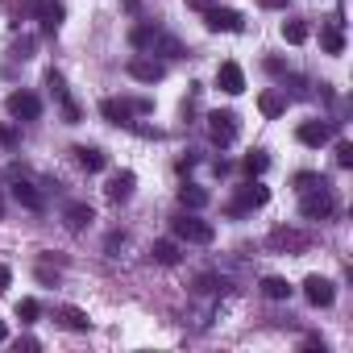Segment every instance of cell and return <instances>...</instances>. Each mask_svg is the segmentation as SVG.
Returning a JSON list of instances; mask_svg holds the SVG:
<instances>
[{"mask_svg": "<svg viewBox=\"0 0 353 353\" xmlns=\"http://www.w3.org/2000/svg\"><path fill=\"white\" fill-rule=\"evenodd\" d=\"M100 112H104V121H112V125H133V117L154 112V100H145V96H137V100L108 96V100H100Z\"/></svg>", "mask_w": 353, "mask_h": 353, "instance_id": "cell-1", "label": "cell"}, {"mask_svg": "<svg viewBox=\"0 0 353 353\" xmlns=\"http://www.w3.org/2000/svg\"><path fill=\"white\" fill-rule=\"evenodd\" d=\"M170 233L179 237V241H188V245H212V241H216V229H212L208 221L192 216V212L174 216V221H170Z\"/></svg>", "mask_w": 353, "mask_h": 353, "instance_id": "cell-2", "label": "cell"}, {"mask_svg": "<svg viewBox=\"0 0 353 353\" xmlns=\"http://www.w3.org/2000/svg\"><path fill=\"white\" fill-rule=\"evenodd\" d=\"M332 208H336V200H332L328 183L307 188V192H303V200H299V212H303L307 221H324V216H332Z\"/></svg>", "mask_w": 353, "mask_h": 353, "instance_id": "cell-3", "label": "cell"}, {"mask_svg": "<svg viewBox=\"0 0 353 353\" xmlns=\"http://www.w3.org/2000/svg\"><path fill=\"white\" fill-rule=\"evenodd\" d=\"M204 26H208L212 34H241V30H245V17H241L237 9H221V5H212V9L204 13Z\"/></svg>", "mask_w": 353, "mask_h": 353, "instance_id": "cell-4", "label": "cell"}, {"mask_svg": "<svg viewBox=\"0 0 353 353\" xmlns=\"http://www.w3.org/2000/svg\"><path fill=\"white\" fill-rule=\"evenodd\" d=\"M5 108H9L13 121H38V117H42V100H38L34 92H13V96L5 100Z\"/></svg>", "mask_w": 353, "mask_h": 353, "instance_id": "cell-5", "label": "cell"}, {"mask_svg": "<svg viewBox=\"0 0 353 353\" xmlns=\"http://www.w3.org/2000/svg\"><path fill=\"white\" fill-rule=\"evenodd\" d=\"M270 200V188H262V183H245V188H237V200L229 204V216H241V212H250V208H262Z\"/></svg>", "mask_w": 353, "mask_h": 353, "instance_id": "cell-6", "label": "cell"}, {"mask_svg": "<svg viewBox=\"0 0 353 353\" xmlns=\"http://www.w3.org/2000/svg\"><path fill=\"white\" fill-rule=\"evenodd\" d=\"M208 133L216 145H233L237 141V112H212L208 117Z\"/></svg>", "mask_w": 353, "mask_h": 353, "instance_id": "cell-7", "label": "cell"}, {"mask_svg": "<svg viewBox=\"0 0 353 353\" xmlns=\"http://www.w3.org/2000/svg\"><path fill=\"white\" fill-rule=\"evenodd\" d=\"M129 79H137V83H162L166 79V67L158 63V59H129Z\"/></svg>", "mask_w": 353, "mask_h": 353, "instance_id": "cell-8", "label": "cell"}, {"mask_svg": "<svg viewBox=\"0 0 353 353\" xmlns=\"http://www.w3.org/2000/svg\"><path fill=\"white\" fill-rule=\"evenodd\" d=\"M295 137H299V145L320 150V145H328V141H332V125H328V121H303V125L295 129Z\"/></svg>", "mask_w": 353, "mask_h": 353, "instance_id": "cell-9", "label": "cell"}, {"mask_svg": "<svg viewBox=\"0 0 353 353\" xmlns=\"http://www.w3.org/2000/svg\"><path fill=\"white\" fill-rule=\"evenodd\" d=\"M303 295H307L312 307H328V303L336 299V287H332L328 279H320V274H307V279H303Z\"/></svg>", "mask_w": 353, "mask_h": 353, "instance_id": "cell-10", "label": "cell"}, {"mask_svg": "<svg viewBox=\"0 0 353 353\" xmlns=\"http://www.w3.org/2000/svg\"><path fill=\"white\" fill-rule=\"evenodd\" d=\"M216 88H221L225 96H241V92H245V71H241L237 63H221V71H216Z\"/></svg>", "mask_w": 353, "mask_h": 353, "instance_id": "cell-11", "label": "cell"}, {"mask_svg": "<svg viewBox=\"0 0 353 353\" xmlns=\"http://www.w3.org/2000/svg\"><path fill=\"white\" fill-rule=\"evenodd\" d=\"M34 17H38V21H42V26H46V30L54 34V30L63 26V17H67V9L59 5V0H34Z\"/></svg>", "mask_w": 353, "mask_h": 353, "instance_id": "cell-12", "label": "cell"}, {"mask_svg": "<svg viewBox=\"0 0 353 353\" xmlns=\"http://www.w3.org/2000/svg\"><path fill=\"white\" fill-rule=\"evenodd\" d=\"M320 46L328 54H345V21L341 17H328V26L320 30Z\"/></svg>", "mask_w": 353, "mask_h": 353, "instance_id": "cell-13", "label": "cell"}, {"mask_svg": "<svg viewBox=\"0 0 353 353\" xmlns=\"http://www.w3.org/2000/svg\"><path fill=\"white\" fill-rule=\"evenodd\" d=\"M133 188H137V174H133V170H121V174H112V179H108V188H104V192H108V200H112V204H121V200H129V196H133Z\"/></svg>", "mask_w": 353, "mask_h": 353, "instance_id": "cell-14", "label": "cell"}, {"mask_svg": "<svg viewBox=\"0 0 353 353\" xmlns=\"http://www.w3.org/2000/svg\"><path fill=\"white\" fill-rule=\"evenodd\" d=\"M92 221H96L92 204H67V208H63V225H67L71 233H83V229H88Z\"/></svg>", "mask_w": 353, "mask_h": 353, "instance_id": "cell-15", "label": "cell"}, {"mask_svg": "<svg viewBox=\"0 0 353 353\" xmlns=\"http://www.w3.org/2000/svg\"><path fill=\"white\" fill-rule=\"evenodd\" d=\"M258 112H262L266 121L283 117V112H287V96H283V92H274V88H266V92L258 96Z\"/></svg>", "mask_w": 353, "mask_h": 353, "instance_id": "cell-16", "label": "cell"}, {"mask_svg": "<svg viewBox=\"0 0 353 353\" xmlns=\"http://www.w3.org/2000/svg\"><path fill=\"white\" fill-rule=\"evenodd\" d=\"M270 245H274V250H295V254H303L312 241H307L303 233H295V229H274V233H270Z\"/></svg>", "mask_w": 353, "mask_h": 353, "instance_id": "cell-17", "label": "cell"}, {"mask_svg": "<svg viewBox=\"0 0 353 353\" xmlns=\"http://www.w3.org/2000/svg\"><path fill=\"white\" fill-rule=\"evenodd\" d=\"M75 158H79L83 170H104L108 166V154L100 145H75Z\"/></svg>", "mask_w": 353, "mask_h": 353, "instance_id": "cell-18", "label": "cell"}, {"mask_svg": "<svg viewBox=\"0 0 353 353\" xmlns=\"http://www.w3.org/2000/svg\"><path fill=\"white\" fill-rule=\"evenodd\" d=\"M13 200H17V204H26V208H34V212H42V204H46V200H42V192H38L34 183H26V179H17V183H13Z\"/></svg>", "mask_w": 353, "mask_h": 353, "instance_id": "cell-19", "label": "cell"}, {"mask_svg": "<svg viewBox=\"0 0 353 353\" xmlns=\"http://www.w3.org/2000/svg\"><path fill=\"white\" fill-rule=\"evenodd\" d=\"M208 200H212V196H208L204 188H196V183H183V188H179V204H183L188 212H200V208H208Z\"/></svg>", "mask_w": 353, "mask_h": 353, "instance_id": "cell-20", "label": "cell"}, {"mask_svg": "<svg viewBox=\"0 0 353 353\" xmlns=\"http://www.w3.org/2000/svg\"><path fill=\"white\" fill-rule=\"evenodd\" d=\"M54 316H59L67 328H75V332H88V328H92V320H88V312H83V307H71V303H63Z\"/></svg>", "mask_w": 353, "mask_h": 353, "instance_id": "cell-21", "label": "cell"}, {"mask_svg": "<svg viewBox=\"0 0 353 353\" xmlns=\"http://www.w3.org/2000/svg\"><path fill=\"white\" fill-rule=\"evenodd\" d=\"M154 42H158V26H133V30H129V46L154 50Z\"/></svg>", "mask_w": 353, "mask_h": 353, "instance_id": "cell-22", "label": "cell"}, {"mask_svg": "<svg viewBox=\"0 0 353 353\" xmlns=\"http://www.w3.org/2000/svg\"><path fill=\"white\" fill-rule=\"evenodd\" d=\"M150 258L158 266H174V262H179V245H174V241H154L150 245Z\"/></svg>", "mask_w": 353, "mask_h": 353, "instance_id": "cell-23", "label": "cell"}, {"mask_svg": "<svg viewBox=\"0 0 353 353\" xmlns=\"http://www.w3.org/2000/svg\"><path fill=\"white\" fill-rule=\"evenodd\" d=\"M266 166H270V158H266V150H250V154L241 158V170L250 174V179H258V174H262Z\"/></svg>", "mask_w": 353, "mask_h": 353, "instance_id": "cell-24", "label": "cell"}, {"mask_svg": "<svg viewBox=\"0 0 353 353\" xmlns=\"http://www.w3.org/2000/svg\"><path fill=\"white\" fill-rule=\"evenodd\" d=\"M262 295L266 299H291V283L279 279V274H270V279H262Z\"/></svg>", "mask_w": 353, "mask_h": 353, "instance_id": "cell-25", "label": "cell"}, {"mask_svg": "<svg viewBox=\"0 0 353 353\" xmlns=\"http://www.w3.org/2000/svg\"><path fill=\"white\" fill-rule=\"evenodd\" d=\"M283 38L291 46H303L307 42V21H283Z\"/></svg>", "mask_w": 353, "mask_h": 353, "instance_id": "cell-26", "label": "cell"}, {"mask_svg": "<svg viewBox=\"0 0 353 353\" xmlns=\"http://www.w3.org/2000/svg\"><path fill=\"white\" fill-rule=\"evenodd\" d=\"M38 316H42V303L38 299H17V320L21 324H34Z\"/></svg>", "mask_w": 353, "mask_h": 353, "instance_id": "cell-27", "label": "cell"}, {"mask_svg": "<svg viewBox=\"0 0 353 353\" xmlns=\"http://www.w3.org/2000/svg\"><path fill=\"white\" fill-rule=\"evenodd\" d=\"M34 54V38H17L13 42V59H30Z\"/></svg>", "mask_w": 353, "mask_h": 353, "instance_id": "cell-28", "label": "cell"}, {"mask_svg": "<svg viewBox=\"0 0 353 353\" xmlns=\"http://www.w3.org/2000/svg\"><path fill=\"white\" fill-rule=\"evenodd\" d=\"M336 166H353V145H349V141L336 145Z\"/></svg>", "mask_w": 353, "mask_h": 353, "instance_id": "cell-29", "label": "cell"}, {"mask_svg": "<svg viewBox=\"0 0 353 353\" xmlns=\"http://www.w3.org/2000/svg\"><path fill=\"white\" fill-rule=\"evenodd\" d=\"M295 183H299V192H307L312 183H320V174H307V170H303V174H295Z\"/></svg>", "mask_w": 353, "mask_h": 353, "instance_id": "cell-30", "label": "cell"}, {"mask_svg": "<svg viewBox=\"0 0 353 353\" xmlns=\"http://www.w3.org/2000/svg\"><path fill=\"white\" fill-rule=\"evenodd\" d=\"M183 5H188V9H196V13H208L216 0H183Z\"/></svg>", "mask_w": 353, "mask_h": 353, "instance_id": "cell-31", "label": "cell"}, {"mask_svg": "<svg viewBox=\"0 0 353 353\" xmlns=\"http://www.w3.org/2000/svg\"><path fill=\"white\" fill-rule=\"evenodd\" d=\"M9 287H13V274H9V266H5V262H0V295H5Z\"/></svg>", "mask_w": 353, "mask_h": 353, "instance_id": "cell-32", "label": "cell"}, {"mask_svg": "<svg viewBox=\"0 0 353 353\" xmlns=\"http://www.w3.org/2000/svg\"><path fill=\"white\" fill-rule=\"evenodd\" d=\"M266 71H270V75H287V63H283V59H266Z\"/></svg>", "mask_w": 353, "mask_h": 353, "instance_id": "cell-33", "label": "cell"}, {"mask_svg": "<svg viewBox=\"0 0 353 353\" xmlns=\"http://www.w3.org/2000/svg\"><path fill=\"white\" fill-rule=\"evenodd\" d=\"M38 279H42V283H54V279H59V270H50V266L42 262V266H38Z\"/></svg>", "mask_w": 353, "mask_h": 353, "instance_id": "cell-34", "label": "cell"}, {"mask_svg": "<svg viewBox=\"0 0 353 353\" xmlns=\"http://www.w3.org/2000/svg\"><path fill=\"white\" fill-rule=\"evenodd\" d=\"M0 145H17V133L13 129H0Z\"/></svg>", "mask_w": 353, "mask_h": 353, "instance_id": "cell-35", "label": "cell"}, {"mask_svg": "<svg viewBox=\"0 0 353 353\" xmlns=\"http://www.w3.org/2000/svg\"><path fill=\"white\" fill-rule=\"evenodd\" d=\"M258 5H262V9H274V13H279V9H287V0H258Z\"/></svg>", "mask_w": 353, "mask_h": 353, "instance_id": "cell-36", "label": "cell"}, {"mask_svg": "<svg viewBox=\"0 0 353 353\" xmlns=\"http://www.w3.org/2000/svg\"><path fill=\"white\" fill-rule=\"evenodd\" d=\"M0 341H9V328H5V320H0Z\"/></svg>", "mask_w": 353, "mask_h": 353, "instance_id": "cell-37", "label": "cell"}, {"mask_svg": "<svg viewBox=\"0 0 353 353\" xmlns=\"http://www.w3.org/2000/svg\"><path fill=\"white\" fill-rule=\"evenodd\" d=\"M0 216H5V204H0Z\"/></svg>", "mask_w": 353, "mask_h": 353, "instance_id": "cell-38", "label": "cell"}]
</instances>
